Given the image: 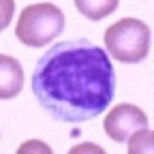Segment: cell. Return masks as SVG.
<instances>
[{
  "mask_svg": "<svg viewBox=\"0 0 154 154\" xmlns=\"http://www.w3.org/2000/svg\"><path fill=\"white\" fill-rule=\"evenodd\" d=\"M32 88L55 119L82 122L109 105L115 75L105 51L81 38L58 42L46 52L34 70Z\"/></svg>",
  "mask_w": 154,
  "mask_h": 154,
  "instance_id": "1",
  "label": "cell"
},
{
  "mask_svg": "<svg viewBox=\"0 0 154 154\" xmlns=\"http://www.w3.org/2000/svg\"><path fill=\"white\" fill-rule=\"evenodd\" d=\"M65 16L61 9L50 2L29 5L22 10L15 32L26 46L42 47L62 33Z\"/></svg>",
  "mask_w": 154,
  "mask_h": 154,
  "instance_id": "2",
  "label": "cell"
},
{
  "mask_svg": "<svg viewBox=\"0 0 154 154\" xmlns=\"http://www.w3.org/2000/svg\"><path fill=\"white\" fill-rule=\"evenodd\" d=\"M150 35V29L144 22L126 17L106 30L104 42L116 60L137 63L145 60L149 54Z\"/></svg>",
  "mask_w": 154,
  "mask_h": 154,
  "instance_id": "3",
  "label": "cell"
},
{
  "mask_svg": "<svg viewBox=\"0 0 154 154\" xmlns=\"http://www.w3.org/2000/svg\"><path fill=\"white\" fill-rule=\"evenodd\" d=\"M103 127L112 140L117 143H126L133 133L148 129L149 120L140 107L123 103L114 106L106 116Z\"/></svg>",
  "mask_w": 154,
  "mask_h": 154,
  "instance_id": "4",
  "label": "cell"
},
{
  "mask_svg": "<svg viewBox=\"0 0 154 154\" xmlns=\"http://www.w3.org/2000/svg\"><path fill=\"white\" fill-rule=\"evenodd\" d=\"M24 73L16 59L0 56V98L8 100L17 96L23 88Z\"/></svg>",
  "mask_w": 154,
  "mask_h": 154,
  "instance_id": "5",
  "label": "cell"
},
{
  "mask_svg": "<svg viewBox=\"0 0 154 154\" xmlns=\"http://www.w3.org/2000/svg\"><path fill=\"white\" fill-rule=\"evenodd\" d=\"M74 2L82 15L94 21L110 15L119 5L117 0H75Z\"/></svg>",
  "mask_w": 154,
  "mask_h": 154,
  "instance_id": "6",
  "label": "cell"
},
{
  "mask_svg": "<svg viewBox=\"0 0 154 154\" xmlns=\"http://www.w3.org/2000/svg\"><path fill=\"white\" fill-rule=\"evenodd\" d=\"M130 154L153 153V131L139 130L133 133L129 140Z\"/></svg>",
  "mask_w": 154,
  "mask_h": 154,
  "instance_id": "7",
  "label": "cell"
},
{
  "mask_svg": "<svg viewBox=\"0 0 154 154\" xmlns=\"http://www.w3.org/2000/svg\"><path fill=\"white\" fill-rule=\"evenodd\" d=\"M53 150L46 143L38 140H29L21 144L16 153H53Z\"/></svg>",
  "mask_w": 154,
  "mask_h": 154,
  "instance_id": "8",
  "label": "cell"
},
{
  "mask_svg": "<svg viewBox=\"0 0 154 154\" xmlns=\"http://www.w3.org/2000/svg\"><path fill=\"white\" fill-rule=\"evenodd\" d=\"M69 153H106V152L99 145L86 142L72 147Z\"/></svg>",
  "mask_w": 154,
  "mask_h": 154,
  "instance_id": "9",
  "label": "cell"
}]
</instances>
